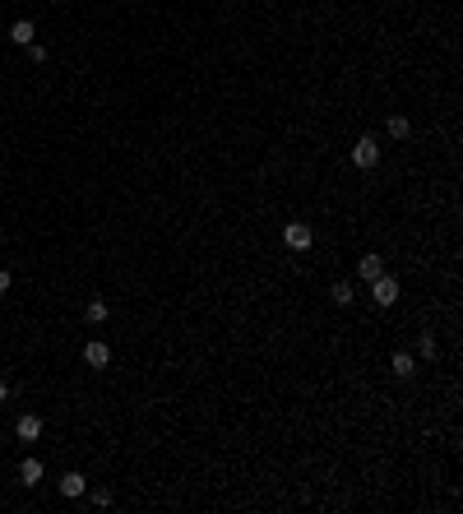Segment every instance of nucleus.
Here are the masks:
<instances>
[{
	"instance_id": "nucleus-1",
	"label": "nucleus",
	"mask_w": 463,
	"mask_h": 514,
	"mask_svg": "<svg viewBox=\"0 0 463 514\" xmlns=\"http://www.w3.org/2000/svg\"><path fill=\"white\" fill-rule=\"evenodd\" d=\"M375 162H380V144L370 140V135H361V140L352 144V167L357 171H370Z\"/></svg>"
},
{
	"instance_id": "nucleus-2",
	"label": "nucleus",
	"mask_w": 463,
	"mask_h": 514,
	"mask_svg": "<svg viewBox=\"0 0 463 514\" xmlns=\"http://www.w3.org/2000/svg\"><path fill=\"white\" fill-rule=\"evenodd\" d=\"M370 301H375V306H394V301H399V278L380 274V278L370 283Z\"/></svg>"
},
{
	"instance_id": "nucleus-3",
	"label": "nucleus",
	"mask_w": 463,
	"mask_h": 514,
	"mask_svg": "<svg viewBox=\"0 0 463 514\" xmlns=\"http://www.w3.org/2000/svg\"><path fill=\"white\" fill-rule=\"evenodd\" d=\"M310 241H315V232H310L306 222H287L283 227V246L287 250H310Z\"/></svg>"
},
{
	"instance_id": "nucleus-4",
	"label": "nucleus",
	"mask_w": 463,
	"mask_h": 514,
	"mask_svg": "<svg viewBox=\"0 0 463 514\" xmlns=\"http://www.w3.org/2000/svg\"><path fill=\"white\" fill-rule=\"evenodd\" d=\"M84 361H88L93 371H107V361H111V348L102 339H88V348H84Z\"/></svg>"
},
{
	"instance_id": "nucleus-5",
	"label": "nucleus",
	"mask_w": 463,
	"mask_h": 514,
	"mask_svg": "<svg viewBox=\"0 0 463 514\" xmlns=\"http://www.w3.org/2000/svg\"><path fill=\"white\" fill-rule=\"evenodd\" d=\"M15 436H19V440H28V445H32V440L42 436V417H37V412H23V417L15 421Z\"/></svg>"
},
{
	"instance_id": "nucleus-6",
	"label": "nucleus",
	"mask_w": 463,
	"mask_h": 514,
	"mask_svg": "<svg viewBox=\"0 0 463 514\" xmlns=\"http://www.w3.org/2000/svg\"><path fill=\"white\" fill-rule=\"evenodd\" d=\"M380 274H385V260H380V255H361V260H357V278L361 283H375Z\"/></svg>"
},
{
	"instance_id": "nucleus-7",
	"label": "nucleus",
	"mask_w": 463,
	"mask_h": 514,
	"mask_svg": "<svg viewBox=\"0 0 463 514\" xmlns=\"http://www.w3.org/2000/svg\"><path fill=\"white\" fill-rule=\"evenodd\" d=\"M84 491H88V477H84V473H65L61 477V496L65 500H79Z\"/></svg>"
},
{
	"instance_id": "nucleus-8",
	"label": "nucleus",
	"mask_w": 463,
	"mask_h": 514,
	"mask_svg": "<svg viewBox=\"0 0 463 514\" xmlns=\"http://www.w3.org/2000/svg\"><path fill=\"white\" fill-rule=\"evenodd\" d=\"M10 42H15V47H28V42H37V28H32V19H19L15 28H10Z\"/></svg>"
},
{
	"instance_id": "nucleus-9",
	"label": "nucleus",
	"mask_w": 463,
	"mask_h": 514,
	"mask_svg": "<svg viewBox=\"0 0 463 514\" xmlns=\"http://www.w3.org/2000/svg\"><path fill=\"white\" fill-rule=\"evenodd\" d=\"M389 366H394V375H399V380H413V375H417V357H413V352H394V361H389Z\"/></svg>"
},
{
	"instance_id": "nucleus-10",
	"label": "nucleus",
	"mask_w": 463,
	"mask_h": 514,
	"mask_svg": "<svg viewBox=\"0 0 463 514\" xmlns=\"http://www.w3.org/2000/svg\"><path fill=\"white\" fill-rule=\"evenodd\" d=\"M329 301H334V306H352V301H357V287H352L348 278L334 283V287H329Z\"/></svg>"
},
{
	"instance_id": "nucleus-11",
	"label": "nucleus",
	"mask_w": 463,
	"mask_h": 514,
	"mask_svg": "<svg viewBox=\"0 0 463 514\" xmlns=\"http://www.w3.org/2000/svg\"><path fill=\"white\" fill-rule=\"evenodd\" d=\"M107 315H111V306H107V301H102V296H93L88 306H84V320H88V325H102Z\"/></svg>"
},
{
	"instance_id": "nucleus-12",
	"label": "nucleus",
	"mask_w": 463,
	"mask_h": 514,
	"mask_svg": "<svg viewBox=\"0 0 463 514\" xmlns=\"http://www.w3.org/2000/svg\"><path fill=\"white\" fill-rule=\"evenodd\" d=\"M19 482L37 486V482H42V464H37V459H23V464H19Z\"/></svg>"
},
{
	"instance_id": "nucleus-13",
	"label": "nucleus",
	"mask_w": 463,
	"mask_h": 514,
	"mask_svg": "<svg viewBox=\"0 0 463 514\" xmlns=\"http://www.w3.org/2000/svg\"><path fill=\"white\" fill-rule=\"evenodd\" d=\"M385 130H389V135H394V140H408V135H413V121L394 111V116H389V121H385Z\"/></svg>"
},
{
	"instance_id": "nucleus-14",
	"label": "nucleus",
	"mask_w": 463,
	"mask_h": 514,
	"mask_svg": "<svg viewBox=\"0 0 463 514\" xmlns=\"http://www.w3.org/2000/svg\"><path fill=\"white\" fill-rule=\"evenodd\" d=\"M79 500H88L93 510H107V505H111V491H107V486H88Z\"/></svg>"
},
{
	"instance_id": "nucleus-15",
	"label": "nucleus",
	"mask_w": 463,
	"mask_h": 514,
	"mask_svg": "<svg viewBox=\"0 0 463 514\" xmlns=\"http://www.w3.org/2000/svg\"><path fill=\"white\" fill-rule=\"evenodd\" d=\"M417 357L435 361V334H422V339H417Z\"/></svg>"
},
{
	"instance_id": "nucleus-16",
	"label": "nucleus",
	"mask_w": 463,
	"mask_h": 514,
	"mask_svg": "<svg viewBox=\"0 0 463 514\" xmlns=\"http://www.w3.org/2000/svg\"><path fill=\"white\" fill-rule=\"evenodd\" d=\"M23 51H28V61H37V65L46 61V47H42V42H28V47H23Z\"/></svg>"
},
{
	"instance_id": "nucleus-17",
	"label": "nucleus",
	"mask_w": 463,
	"mask_h": 514,
	"mask_svg": "<svg viewBox=\"0 0 463 514\" xmlns=\"http://www.w3.org/2000/svg\"><path fill=\"white\" fill-rule=\"evenodd\" d=\"M10 283H15V274H10V269H0V292H10Z\"/></svg>"
},
{
	"instance_id": "nucleus-18",
	"label": "nucleus",
	"mask_w": 463,
	"mask_h": 514,
	"mask_svg": "<svg viewBox=\"0 0 463 514\" xmlns=\"http://www.w3.org/2000/svg\"><path fill=\"white\" fill-rule=\"evenodd\" d=\"M5 399H10V380L0 375V403H5Z\"/></svg>"
},
{
	"instance_id": "nucleus-19",
	"label": "nucleus",
	"mask_w": 463,
	"mask_h": 514,
	"mask_svg": "<svg viewBox=\"0 0 463 514\" xmlns=\"http://www.w3.org/2000/svg\"><path fill=\"white\" fill-rule=\"evenodd\" d=\"M0 241H5V236H0Z\"/></svg>"
}]
</instances>
